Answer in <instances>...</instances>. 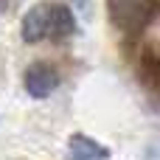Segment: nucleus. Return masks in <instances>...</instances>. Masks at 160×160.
<instances>
[{
  "mask_svg": "<svg viewBox=\"0 0 160 160\" xmlns=\"http://www.w3.org/2000/svg\"><path fill=\"white\" fill-rule=\"evenodd\" d=\"M22 84H25V93H28L31 98H48V96L56 90L59 76H56V70H53L51 65L37 62V65H31V68L25 70Z\"/></svg>",
  "mask_w": 160,
  "mask_h": 160,
  "instance_id": "f257e3e1",
  "label": "nucleus"
},
{
  "mask_svg": "<svg viewBox=\"0 0 160 160\" xmlns=\"http://www.w3.org/2000/svg\"><path fill=\"white\" fill-rule=\"evenodd\" d=\"M48 8L51 6L39 3L22 17V39L25 42H39L48 37Z\"/></svg>",
  "mask_w": 160,
  "mask_h": 160,
  "instance_id": "f03ea898",
  "label": "nucleus"
},
{
  "mask_svg": "<svg viewBox=\"0 0 160 160\" xmlns=\"http://www.w3.org/2000/svg\"><path fill=\"white\" fill-rule=\"evenodd\" d=\"M76 31V20H73V11L65 6V3H56L48 8V34L56 37V39H65Z\"/></svg>",
  "mask_w": 160,
  "mask_h": 160,
  "instance_id": "7ed1b4c3",
  "label": "nucleus"
},
{
  "mask_svg": "<svg viewBox=\"0 0 160 160\" xmlns=\"http://www.w3.org/2000/svg\"><path fill=\"white\" fill-rule=\"evenodd\" d=\"M68 149H70L73 160H107L110 158V152L101 143H96L93 138H87V135H73L68 141Z\"/></svg>",
  "mask_w": 160,
  "mask_h": 160,
  "instance_id": "20e7f679",
  "label": "nucleus"
},
{
  "mask_svg": "<svg viewBox=\"0 0 160 160\" xmlns=\"http://www.w3.org/2000/svg\"><path fill=\"white\" fill-rule=\"evenodd\" d=\"M141 76L146 79V84H158L160 82V56L155 51H146L141 56Z\"/></svg>",
  "mask_w": 160,
  "mask_h": 160,
  "instance_id": "39448f33",
  "label": "nucleus"
},
{
  "mask_svg": "<svg viewBox=\"0 0 160 160\" xmlns=\"http://www.w3.org/2000/svg\"><path fill=\"white\" fill-rule=\"evenodd\" d=\"M138 3H141V0H110V14H112V20L121 22V25H127L129 17L135 14Z\"/></svg>",
  "mask_w": 160,
  "mask_h": 160,
  "instance_id": "423d86ee",
  "label": "nucleus"
},
{
  "mask_svg": "<svg viewBox=\"0 0 160 160\" xmlns=\"http://www.w3.org/2000/svg\"><path fill=\"white\" fill-rule=\"evenodd\" d=\"M3 6H6V0H0V11H3Z\"/></svg>",
  "mask_w": 160,
  "mask_h": 160,
  "instance_id": "0eeeda50",
  "label": "nucleus"
},
{
  "mask_svg": "<svg viewBox=\"0 0 160 160\" xmlns=\"http://www.w3.org/2000/svg\"><path fill=\"white\" fill-rule=\"evenodd\" d=\"M76 3H84V0H76Z\"/></svg>",
  "mask_w": 160,
  "mask_h": 160,
  "instance_id": "6e6552de",
  "label": "nucleus"
}]
</instances>
